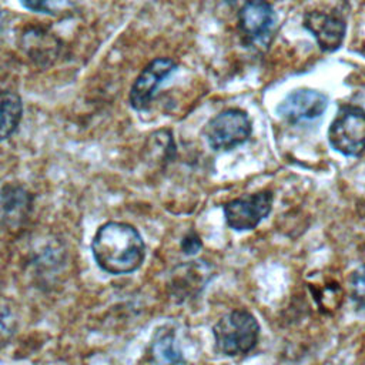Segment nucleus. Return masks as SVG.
Wrapping results in <instances>:
<instances>
[{
    "instance_id": "obj_1",
    "label": "nucleus",
    "mask_w": 365,
    "mask_h": 365,
    "mask_svg": "<svg viewBox=\"0 0 365 365\" xmlns=\"http://www.w3.org/2000/svg\"><path fill=\"white\" fill-rule=\"evenodd\" d=\"M91 250L97 265L113 275L135 271L145 255L140 232L133 225L117 221L106 222L97 230Z\"/></svg>"
},
{
    "instance_id": "obj_2",
    "label": "nucleus",
    "mask_w": 365,
    "mask_h": 365,
    "mask_svg": "<svg viewBox=\"0 0 365 365\" xmlns=\"http://www.w3.org/2000/svg\"><path fill=\"white\" fill-rule=\"evenodd\" d=\"M212 334L218 352L228 356L242 355L257 345L259 324L251 312L235 309L218 319Z\"/></svg>"
},
{
    "instance_id": "obj_3",
    "label": "nucleus",
    "mask_w": 365,
    "mask_h": 365,
    "mask_svg": "<svg viewBox=\"0 0 365 365\" xmlns=\"http://www.w3.org/2000/svg\"><path fill=\"white\" fill-rule=\"evenodd\" d=\"M331 147L348 157H356L365 150V110L355 106L339 108L328 130Z\"/></svg>"
},
{
    "instance_id": "obj_4",
    "label": "nucleus",
    "mask_w": 365,
    "mask_h": 365,
    "mask_svg": "<svg viewBox=\"0 0 365 365\" xmlns=\"http://www.w3.org/2000/svg\"><path fill=\"white\" fill-rule=\"evenodd\" d=\"M251 131V121L247 113L238 108H228L208 121L204 134L212 150L227 151L245 143Z\"/></svg>"
},
{
    "instance_id": "obj_5",
    "label": "nucleus",
    "mask_w": 365,
    "mask_h": 365,
    "mask_svg": "<svg viewBox=\"0 0 365 365\" xmlns=\"http://www.w3.org/2000/svg\"><path fill=\"white\" fill-rule=\"evenodd\" d=\"M244 40L257 48H267L272 40L277 14L265 0H247L238 14Z\"/></svg>"
},
{
    "instance_id": "obj_6",
    "label": "nucleus",
    "mask_w": 365,
    "mask_h": 365,
    "mask_svg": "<svg viewBox=\"0 0 365 365\" xmlns=\"http://www.w3.org/2000/svg\"><path fill=\"white\" fill-rule=\"evenodd\" d=\"M272 201L271 191H259L227 202L224 205L227 225L235 231L254 230L271 212Z\"/></svg>"
},
{
    "instance_id": "obj_7",
    "label": "nucleus",
    "mask_w": 365,
    "mask_h": 365,
    "mask_svg": "<svg viewBox=\"0 0 365 365\" xmlns=\"http://www.w3.org/2000/svg\"><path fill=\"white\" fill-rule=\"evenodd\" d=\"M328 106V97L312 88H298L291 91L277 106L278 117L289 123L309 121L321 117Z\"/></svg>"
},
{
    "instance_id": "obj_8",
    "label": "nucleus",
    "mask_w": 365,
    "mask_h": 365,
    "mask_svg": "<svg viewBox=\"0 0 365 365\" xmlns=\"http://www.w3.org/2000/svg\"><path fill=\"white\" fill-rule=\"evenodd\" d=\"M177 70V64L171 58L160 57L153 60L135 78L130 91V104L135 110H145L155 96L161 83Z\"/></svg>"
},
{
    "instance_id": "obj_9",
    "label": "nucleus",
    "mask_w": 365,
    "mask_h": 365,
    "mask_svg": "<svg viewBox=\"0 0 365 365\" xmlns=\"http://www.w3.org/2000/svg\"><path fill=\"white\" fill-rule=\"evenodd\" d=\"M304 27L317 40L319 48L327 53L336 51L345 38V20L335 13L311 11L304 17Z\"/></svg>"
},
{
    "instance_id": "obj_10",
    "label": "nucleus",
    "mask_w": 365,
    "mask_h": 365,
    "mask_svg": "<svg viewBox=\"0 0 365 365\" xmlns=\"http://www.w3.org/2000/svg\"><path fill=\"white\" fill-rule=\"evenodd\" d=\"M23 48L38 64L50 61L58 53L60 43L51 34L43 30H30L23 36Z\"/></svg>"
},
{
    "instance_id": "obj_11",
    "label": "nucleus",
    "mask_w": 365,
    "mask_h": 365,
    "mask_svg": "<svg viewBox=\"0 0 365 365\" xmlns=\"http://www.w3.org/2000/svg\"><path fill=\"white\" fill-rule=\"evenodd\" d=\"M21 113L23 103L20 96L9 90H0V143L16 131Z\"/></svg>"
},
{
    "instance_id": "obj_12",
    "label": "nucleus",
    "mask_w": 365,
    "mask_h": 365,
    "mask_svg": "<svg viewBox=\"0 0 365 365\" xmlns=\"http://www.w3.org/2000/svg\"><path fill=\"white\" fill-rule=\"evenodd\" d=\"M153 354L165 365H180L184 362L182 352L177 346L174 334L171 331L157 332L153 342Z\"/></svg>"
},
{
    "instance_id": "obj_13",
    "label": "nucleus",
    "mask_w": 365,
    "mask_h": 365,
    "mask_svg": "<svg viewBox=\"0 0 365 365\" xmlns=\"http://www.w3.org/2000/svg\"><path fill=\"white\" fill-rule=\"evenodd\" d=\"M349 292L355 307L365 314V265H361L351 274Z\"/></svg>"
},
{
    "instance_id": "obj_14",
    "label": "nucleus",
    "mask_w": 365,
    "mask_h": 365,
    "mask_svg": "<svg viewBox=\"0 0 365 365\" xmlns=\"http://www.w3.org/2000/svg\"><path fill=\"white\" fill-rule=\"evenodd\" d=\"M21 4L37 13L60 14L70 7V0H20Z\"/></svg>"
},
{
    "instance_id": "obj_15",
    "label": "nucleus",
    "mask_w": 365,
    "mask_h": 365,
    "mask_svg": "<svg viewBox=\"0 0 365 365\" xmlns=\"http://www.w3.org/2000/svg\"><path fill=\"white\" fill-rule=\"evenodd\" d=\"M13 334V319L7 311L0 309V346L4 345Z\"/></svg>"
},
{
    "instance_id": "obj_16",
    "label": "nucleus",
    "mask_w": 365,
    "mask_h": 365,
    "mask_svg": "<svg viewBox=\"0 0 365 365\" xmlns=\"http://www.w3.org/2000/svg\"><path fill=\"white\" fill-rule=\"evenodd\" d=\"M201 245H202V244H201V240L198 238V235L194 234V232H190V234H187V235L184 237V240H182V242H181V250H182L185 254L192 255V254H195V252L200 251Z\"/></svg>"
},
{
    "instance_id": "obj_17",
    "label": "nucleus",
    "mask_w": 365,
    "mask_h": 365,
    "mask_svg": "<svg viewBox=\"0 0 365 365\" xmlns=\"http://www.w3.org/2000/svg\"><path fill=\"white\" fill-rule=\"evenodd\" d=\"M3 29H4V17H3V13L0 11V34H1Z\"/></svg>"
},
{
    "instance_id": "obj_18",
    "label": "nucleus",
    "mask_w": 365,
    "mask_h": 365,
    "mask_svg": "<svg viewBox=\"0 0 365 365\" xmlns=\"http://www.w3.org/2000/svg\"><path fill=\"white\" fill-rule=\"evenodd\" d=\"M227 3H230V4H235V3H238L240 0H225Z\"/></svg>"
}]
</instances>
